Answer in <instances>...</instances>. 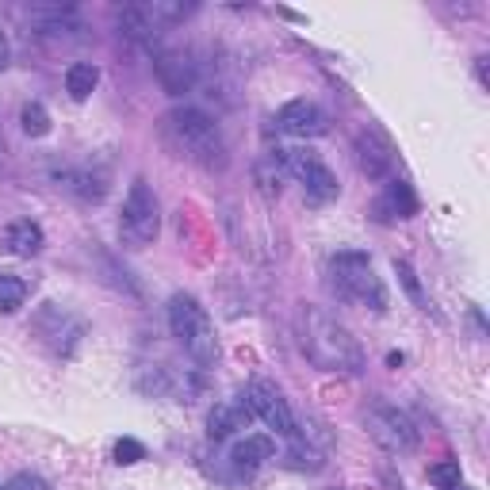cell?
Returning <instances> with one entry per match:
<instances>
[{
  "label": "cell",
  "mask_w": 490,
  "mask_h": 490,
  "mask_svg": "<svg viewBox=\"0 0 490 490\" xmlns=\"http://www.w3.org/2000/svg\"><path fill=\"white\" fill-rule=\"evenodd\" d=\"M299 345L311 356V364L322 372H341V376H360L364 372V349H360V341L349 334V326H341L322 307L299 311Z\"/></svg>",
  "instance_id": "cell-1"
},
{
  "label": "cell",
  "mask_w": 490,
  "mask_h": 490,
  "mask_svg": "<svg viewBox=\"0 0 490 490\" xmlns=\"http://www.w3.org/2000/svg\"><path fill=\"white\" fill-rule=\"evenodd\" d=\"M162 142L165 146L184 157V162H192L207 172H223L226 169V142L219 135V127L207 111H199L192 104H180V108H169L162 115Z\"/></svg>",
  "instance_id": "cell-2"
},
{
  "label": "cell",
  "mask_w": 490,
  "mask_h": 490,
  "mask_svg": "<svg viewBox=\"0 0 490 490\" xmlns=\"http://www.w3.org/2000/svg\"><path fill=\"white\" fill-rule=\"evenodd\" d=\"M326 284L341 302H353V307L364 311H387V287L383 280L372 272V257L360 249H341L326 261Z\"/></svg>",
  "instance_id": "cell-3"
},
{
  "label": "cell",
  "mask_w": 490,
  "mask_h": 490,
  "mask_svg": "<svg viewBox=\"0 0 490 490\" xmlns=\"http://www.w3.org/2000/svg\"><path fill=\"white\" fill-rule=\"evenodd\" d=\"M169 329L180 341V349L188 353L199 368H211L219 360V341H214V326L211 314L204 311V302L196 295L177 292L169 299Z\"/></svg>",
  "instance_id": "cell-4"
},
{
  "label": "cell",
  "mask_w": 490,
  "mask_h": 490,
  "mask_svg": "<svg viewBox=\"0 0 490 490\" xmlns=\"http://www.w3.org/2000/svg\"><path fill=\"white\" fill-rule=\"evenodd\" d=\"M364 429H368V437L380 444L383 452H395V456H407L417 449V425H414V417L407 410H398L395 402H368L364 407Z\"/></svg>",
  "instance_id": "cell-5"
},
{
  "label": "cell",
  "mask_w": 490,
  "mask_h": 490,
  "mask_svg": "<svg viewBox=\"0 0 490 490\" xmlns=\"http://www.w3.org/2000/svg\"><path fill=\"white\" fill-rule=\"evenodd\" d=\"M157 230H162V214H157V196L146 180H135L131 192L123 199V214H119V238L127 249H146L153 245Z\"/></svg>",
  "instance_id": "cell-6"
},
{
  "label": "cell",
  "mask_w": 490,
  "mask_h": 490,
  "mask_svg": "<svg viewBox=\"0 0 490 490\" xmlns=\"http://www.w3.org/2000/svg\"><path fill=\"white\" fill-rule=\"evenodd\" d=\"M272 162H280L284 172H292V177L302 184L307 204H329V199H337L341 184L334 177V169H329L314 150H276Z\"/></svg>",
  "instance_id": "cell-7"
},
{
  "label": "cell",
  "mask_w": 490,
  "mask_h": 490,
  "mask_svg": "<svg viewBox=\"0 0 490 490\" xmlns=\"http://www.w3.org/2000/svg\"><path fill=\"white\" fill-rule=\"evenodd\" d=\"M245 402H249L253 417H261L272 433H280V437H295L299 433V429H295V414H292V407H287V398L280 395L276 383L253 380L249 391H245Z\"/></svg>",
  "instance_id": "cell-8"
},
{
  "label": "cell",
  "mask_w": 490,
  "mask_h": 490,
  "mask_svg": "<svg viewBox=\"0 0 490 490\" xmlns=\"http://www.w3.org/2000/svg\"><path fill=\"white\" fill-rule=\"evenodd\" d=\"M153 74H157V81H162L165 92L184 96L199 84V74H204V69H199L192 50H157L153 54Z\"/></svg>",
  "instance_id": "cell-9"
},
{
  "label": "cell",
  "mask_w": 490,
  "mask_h": 490,
  "mask_svg": "<svg viewBox=\"0 0 490 490\" xmlns=\"http://www.w3.org/2000/svg\"><path fill=\"white\" fill-rule=\"evenodd\" d=\"M276 127L292 138H322L329 131V115L314 100H287L276 111Z\"/></svg>",
  "instance_id": "cell-10"
},
{
  "label": "cell",
  "mask_w": 490,
  "mask_h": 490,
  "mask_svg": "<svg viewBox=\"0 0 490 490\" xmlns=\"http://www.w3.org/2000/svg\"><path fill=\"white\" fill-rule=\"evenodd\" d=\"M356 165H360V172H364L368 180H391L395 150H391V142L376 131V127H368V131L356 135Z\"/></svg>",
  "instance_id": "cell-11"
},
{
  "label": "cell",
  "mask_w": 490,
  "mask_h": 490,
  "mask_svg": "<svg viewBox=\"0 0 490 490\" xmlns=\"http://www.w3.org/2000/svg\"><path fill=\"white\" fill-rule=\"evenodd\" d=\"M54 184L57 188H66L69 196L84 199V204H100V199L108 196V177L104 172H92V169H77V165H62L54 169Z\"/></svg>",
  "instance_id": "cell-12"
},
{
  "label": "cell",
  "mask_w": 490,
  "mask_h": 490,
  "mask_svg": "<svg viewBox=\"0 0 490 490\" xmlns=\"http://www.w3.org/2000/svg\"><path fill=\"white\" fill-rule=\"evenodd\" d=\"M417 207H422V204H417V196H414L410 184L391 177L383 184V196L372 204V214H376L380 223H391V219H414Z\"/></svg>",
  "instance_id": "cell-13"
},
{
  "label": "cell",
  "mask_w": 490,
  "mask_h": 490,
  "mask_svg": "<svg viewBox=\"0 0 490 490\" xmlns=\"http://www.w3.org/2000/svg\"><path fill=\"white\" fill-rule=\"evenodd\" d=\"M249 417H253V410H249V402H245V395L238 402H219L207 417V433L214 441H226V437H234L238 429L249 425Z\"/></svg>",
  "instance_id": "cell-14"
},
{
  "label": "cell",
  "mask_w": 490,
  "mask_h": 490,
  "mask_svg": "<svg viewBox=\"0 0 490 490\" xmlns=\"http://www.w3.org/2000/svg\"><path fill=\"white\" fill-rule=\"evenodd\" d=\"M276 456V441L265 437V433H253L234 444V452H230V459H234L238 471H257L261 464H268V459Z\"/></svg>",
  "instance_id": "cell-15"
},
{
  "label": "cell",
  "mask_w": 490,
  "mask_h": 490,
  "mask_svg": "<svg viewBox=\"0 0 490 490\" xmlns=\"http://www.w3.org/2000/svg\"><path fill=\"white\" fill-rule=\"evenodd\" d=\"M42 226L31 223V219H16V223H8L4 230V249L8 253H16V257H35L42 249Z\"/></svg>",
  "instance_id": "cell-16"
},
{
  "label": "cell",
  "mask_w": 490,
  "mask_h": 490,
  "mask_svg": "<svg viewBox=\"0 0 490 490\" xmlns=\"http://www.w3.org/2000/svg\"><path fill=\"white\" fill-rule=\"evenodd\" d=\"M96 81H100V69L92 62H74L66 69V92L74 100H89L92 89H96Z\"/></svg>",
  "instance_id": "cell-17"
},
{
  "label": "cell",
  "mask_w": 490,
  "mask_h": 490,
  "mask_svg": "<svg viewBox=\"0 0 490 490\" xmlns=\"http://www.w3.org/2000/svg\"><path fill=\"white\" fill-rule=\"evenodd\" d=\"M23 302H27V284L20 276L0 272V314H16Z\"/></svg>",
  "instance_id": "cell-18"
},
{
  "label": "cell",
  "mask_w": 490,
  "mask_h": 490,
  "mask_svg": "<svg viewBox=\"0 0 490 490\" xmlns=\"http://www.w3.org/2000/svg\"><path fill=\"white\" fill-rule=\"evenodd\" d=\"M395 276H398L402 287H407V295L414 299V307L417 311H429V299H425L422 284H417V272H414V265L407 261V257H395Z\"/></svg>",
  "instance_id": "cell-19"
},
{
  "label": "cell",
  "mask_w": 490,
  "mask_h": 490,
  "mask_svg": "<svg viewBox=\"0 0 490 490\" xmlns=\"http://www.w3.org/2000/svg\"><path fill=\"white\" fill-rule=\"evenodd\" d=\"M20 123H23V135H31V138H47L50 135V111L42 104H27L20 111Z\"/></svg>",
  "instance_id": "cell-20"
},
{
  "label": "cell",
  "mask_w": 490,
  "mask_h": 490,
  "mask_svg": "<svg viewBox=\"0 0 490 490\" xmlns=\"http://www.w3.org/2000/svg\"><path fill=\"white\" fill-rule=\"evenodd\" d=\"M459 459H441V464H433L429 468V483L433 486H441V490H452V486H459Z\"/></svg>",
  "instance_id": "cell-21"
},
{
  "label": "cell",
  "mask_w": 490,
  "mask_h": 490,
  "mask_svg": "<svg viewBox=\"0 0 490 490\" xmlns=\"http://www.w3.org/2000/svg\"><path fill=\"white\" fill-rule=\"evenodd\" d=\"M138 459H146V449L135 437H123L115 444V464H138Z\"/></svg>",
  "instance_id": "cell-22"
},
{
  "label": "cell",
  "mask_w": 490,
  "mask_h": 490,
  "mask_svg": "<svg viewBox=\"0 0 490 490\" xmlns=\"http://www.w3.org/2000/svg\"><path fill=\"white\" fill-rule=\"evenodd\" d=\"M8 490H47V483H42L39 475H27L23 471V475H16V479L8 483Z\"/></svg>",
  "instance_id": "cell-23"
},
{
  "label": "cell",
  "mask_w": 490,
  "mask_h": 490,
  "mask_svg": "<svg viewBox=\"0 0 490 490\" xmlns=\"http://www.w3.org/2000/svg\"><path fill=\"white\" fill-rule=\"evenodd\" d=\"M8 66V39H4V31H0V69Z\"/></svg>",
  "instance_id": "cell-24"
},
{
  "label": "cell",
  "mask_w": 490,
  "mask_h": 490,
  "mask_svg": "<svg viewBox=\"0 0 490 490\" xmlns=\"http://www.w3.org/2000/svg\"><path fill=\"white\" fill-rule=\"evenodd\" d=\"M452 490H464V483H459V486H452Z\"/></svg>",
  "instance_id": "cell-25"
}]
</instances>
